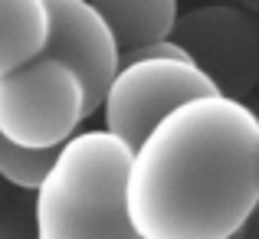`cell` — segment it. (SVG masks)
<instances>
[{"mask_svg": "<svg viewBox=\"0 0 259 239\" xmlns=\"http://www.w3.org/2000/svg\"><path fill=\"white\" fill-rule=\"evenodd\" d=\"M135 145L112 128L76 131L56 148L33 200L39 239H138L128 216Z\"/></svg>", "mask_w": 259, "mask_h": 239, "instance_id": "cell-2", "label": "cell"}, {"mask_svg": "<svg viewBox=\"0 0 259 239\" xmlns=\"http://www.w3.org/2000/svg\"><path fill=\"white\" fill-rule=\"evenodd\" d=\"M171 39L190 53L223 95H249L259 85V13L233 4H203L181 13Z\"/></svg>", "mask_w": 259, "mask_h": 239, "instance_id": "cell-5", "label": "cell"}, {"mask_svg": "<svg viewBox=\"0 0 259 239\" xmlns=\"http://www.w3.org/2000/svg\"><path fill=\"white\" fill-rule=\"evenodd\" d=\"M46 7H50L46 53L66 59L82 76L89 112L95 115L121 66V46L92 0H46Z\"/></svg>", "mask_w": 259, "mask_h": 239, "instance_id": "cell-6", "label": "cell"}, {"mask_svg": "<svg viewBox=\"0 0 259 239\" xmlns=\"http://www.w3.org/2000/svg\"><path fill=\"white\" fill-rule=\"evenodd\" d=\"M85 82L59 56L30 59L0 76V134L26 148H59L89 118Z\"/></svg>", "mask_w": 259, "mask_h": 239, "instance_id": "cell-4", "label": "cell"}, {"mask_svg": "<svg viewBox=\"0 0 259 239\" xmlns=\"http://www.w3.org/2000/svg\"><path fill=\"white\" fill-rule=\"evenodd\" d=\"M50 43L46 0H0V76H10Z\"/></svg>", "mask_w": 259, "mask_h": 239, "instance_id": "cell-7", "label": "cell"}, {"mask_svg": "<svg viewBox=\"0 0 259 239\" xmlns=\"http://www.w3.org/2000/svg\"><path fill=\"white\" fill-rule=\"evenodd\" d=\"M92 4L108 20L121 53L167 39L181 17L177 0H92Z\"/></svg>", "mask_w": 259, "mask_h": 239, "instance_id": "cell-8", "label": "cell"}, {"mask_svg": "<svg viewBox=\"0 0 259 239\" xmlns=\"http://www.w3.org/2000/svg\"><path fill=\"white\" fill-rule=\"evenodd\" d=\"M53 158H56V148H26L17 145V141H7L0 134V177L23 194L39 190Z\"/></svg>", "mask_w": 259, "mask_h": 239, "instance_id": "cell-9", "label": "cell"}, {"mask_svg": "<svg viewBox=\"0 0 259 239\" xmlns=\"http://www.w3.org/2000/svg\"><path fill=\"white\" fill-rule=\"evenodd\" d=\"M240 4H243V7H249L253 13H259V0H240Z\"/></svg>", "mask_w": 259, "mask_h": 239, "instance_id": "cell-10", "label": "cell"}, {"mask_svg": "<svg viewBox=\"0 0 259 239\" xmlns=\"http://www.w3.org/2000/svg\"><path fill=\"white\" fill-rule=\"evenodd\" d=\"M210 92H220L217 82L190 59L177 39L167 36L121 53V66L99 112L105 128L138 145L167 112Z\"/></svg>", "mask_w": 259, "mask_h": 239, "instance_id": "cell-3", "label": "cell"}, {"mask_svg": "<svg viewBox=\"0 0 259 239\" xmlns=\"http://www.w3.org/2000/svg\"><path fill=\"white\" fill-rule=\"evenodd\" d=\"M256 207L259 115L236 95H197L135 145L128 216L138 239H230Z\"/></svg>", "mask_w": 259, "mask_h": 239, "instance_id": "cell-1", "label": "cell"}]
</instances>
